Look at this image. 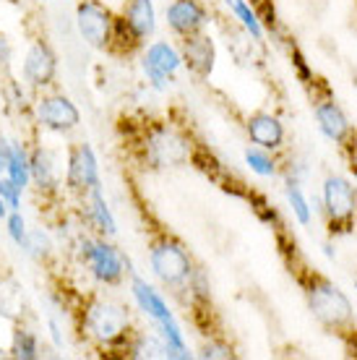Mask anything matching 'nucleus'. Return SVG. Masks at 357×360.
Here are the masks:
<instances>
[{
  "label": "nucleus",
  "instance_id": "obj_23",
  "mask_svg": "<svg viewBox=\"0 0 357 360\" xmlns=\"http://www.w3.org/2000/svg\"><path fill=\"white\" fill-rule=\"evenodd\" d=\"M13 358H24V360H34L37 358V337L27 329H18L13 334Z\"/></svg>",
  "mask_w": 357,
  "mask_h": 360
},
{
  "label": "nucleus",
  "instance_id": "obj_20",
  "mask_svg": "<svg viewBox=\"0 0 357 360\" xmlns=\"http://www.w3.org/2000/svg\"><path fill=\"white\" fill-rule=\"evenodd\" d=\"M224 3H227V8L238 16V21L242 24V29H245L253 39H264V27H261L259 13L250 8L245 0H224Z\"/></svg>",
  "mask_w": 357,
  "mask_h": 360
},
{
  "label": "nucleus",
  "instance_id": "obj_10",
  "mask_svg": "<svg viewBox=\"0 0 357 360\" xmlns=\"http://www.w3.org/2000/svg\"><path fill=\"white\" fill-rule=\"evenodd\" d=\"M180 58H183V63L196 73L198 79H209L216 63V50L212 37H206L204 32L183 37V42H180Z\"/></svg>",
  "mask_w": 357,
  "mask_h": 360
},
{
  "label": "nucleus",
  "instance_id": "obj_28",
  "mask_svg": "<svg viewBox=\"0 0 357 360\" xmlns=\"http://www.w3.org/2000/svg\"><path fill=\"white\" fill-rule=\"evenodd\" d=\"M8 233L18 245H24V240H27V227H24V219H21L18 212H13L8 217Z\"/></svg>",
  "mask_w": 357,
  "mask_h": 360
},
{
  "label": "nucleus",
  "instance_id": "obj_33",
  "mask_svg": "<svg viewBox=\"0 0 357 360\" xmlns=\"http://www.w3.org/2000/svg\"><path fill=\"white\" fill-rule=\"evenodd\" d=\"M0 355H3V350H0Z\"/></svg>",
  "mask_w": 357,
  "mask_h": 360
},
{
  "label": "nucleus",
  "instance_id": "obj_18",
  "mask_svg": "<svg viewBox=\"0 0 357 360\" xmlns=\"http://www.w3.org/2000/svg\"><path fill=\"white\" fill-rule=\"evenodd\" d=\"M134 297L138 308H141L146 316H152L154 321H164V319H172L167 303L162 300V295L152 285H146L141 277H134Z\"/></svg>",
  "mask_w": 357,
  "mask_h": 360
},
{
  "label": "nucleus",
  "instance_id": "obj_17",
  "mask_svg": "<svg viewBox=\"0 0 357 360\" xmlns=\"http://www.w3.org/2000/svg\"><path fill=\"white\" fill-rule=\"evenodd\" d=\"M123 18H125V24L131 27V32H134L138 39H146V37L154 34L157 21H154L152 0H128Z\"/></svg>",
  "mask_w": 357,
  "mask_h": 360
},
{
  "label": "nucleus",
  "instance_id": "obj_29",
  "mask_svg": "<svg viewBox=\"0 0 357 360\" xmlns=\"http://www.w3.org/2000/svg\"><path fill=\"white\" fill-rule=\"evenodd\" d=\"M11 157H13V146H11L8 141H6V139H0V172L8 170Z\"/></svg>",
  "mask_w": 357,
  "mask_h": 360
},
{
  "label": "nucleus",
  "instance_id": "obj_7",
  "mask_svg": "<svg viewBox=\"0 0 357 360\" xmlns=\"http://www.w3.org/2000/svg\"><path fill=\"white\" fill-rule=\"evenodd\" d=\"M76 24H79L81 37L97 50H105L112 42V24L115 18L110 16V11L97 3V0H84L76 8Z\"/></svg>",
  "mask_w": 357,
  "mask_h": 360
},
{
  "label": "nucleus",
  "instance_id": "obj_21",
  "mask_svg": "<svg viewBox=\"0 0 357 360\" xmlns=\"http://www.w3.org/2000/svg\"><path fill=\"white\" fill-rule=\"evenodd\" d=\"M8 180L16 186L18 191H24L27 188V183H29V157L27 152L21 149V146H13V157H11V165H8Z\"/></svg>",
  "mask_w": 357,
  "mask_h": 360
},
{
  "label": "nucleus",
  "instance_id": "obj_5",
  "mask_svg": "<svg viewBox=\"0 0 357 360\" xmlns=\"http://www.w3.org/2000/svg\"><path fill=\"white\" fill-rule=\"evenodd\" d=\"M86 329H89L99 342H117L128 334V311L110 300H94L86 308Z\"/></svg>",
  "mask_w": 357,
  "mask_h": 360
},
{
  "label": "nucleus",
  "instance_id": "obj_11",
  "mask_svg": "<svg viewBox=\"0 0 357 360\" xmlns=\"http://www.w3.org/2000/svg\"><path fill=\"white\" fill-rule=\"evenodd\" d=\"M316 120H318V128H321V134L326 139H331L334 144L344 146L352 139L355 134V128L349 123V117L344 115V110L334 102V99H321V102H316Z\"/></svg>",
  "mask_w": 357,
  "mask_h": 360
},
{
  "label": "nucleus",
  "instance_id": "obj_30",
  "mask_svg": "<svg viewBox=\"0 0 357 360\" xmlns=\"http://www.w3.org/2000/svg\"><path fill=\"white\" fill-rule=\"evenodd\" d=\"M342 149H344V152H347V157H349V167L357 172V131L352 134V139H349V141L342 146Z\"/></svg>",
  "mask_w": 357,
  "mask_h": 360
},
{
  "label": "nucleus",
  "instance_id": "obj_24",
  "mask_svg": "<svg viewBox=\"0 0 357 360\" xmlns=\"http://www.w3.org/2000/svg\"><path fill=\"white\" fill-rule=\"evenodd\" d=\"M245 162L250 165V170L264 175V178H268V175L277 172V162L268 157L266 149H264V152H259V149H248V152H245Z\"/></svg>",
  "mask_w": 357,
  "mask_h": 360
},
{
  "label": "nucleus",
  "instance_id": "obj_34",
  "mask_svg": "<svg viewBox=\"0 0 357 360\" xmlns=\"http://www.w3.org/2000/svg\"><path fill=\"white\" fill-rule=\"evenodd\" d=\"M355 288H357V282H355Z\"/></svg>",
  "mask_w": 357,
  "mask_h": 360
},
{
  "label": "nucleus",
  "instance_id": "obj_9",
  "mask_svg": "<svg viewBox=\"0 0 357 360\" xmlns=\"http://www.w3.org/2000/svg\"><path fill=\"white\" fill-rule=\"evenodd\" d=\"M37 117L39 123L55 134H68L79 126V110L68 97L63 94H53V97H42L37 105Z\"/></svg>",
  "mask_w": 357,
  "mask_h": 360
},
{
  "label": "nucleus",
  "instance_id": "obj_31",
  "mask_svg": "<svg viewBox=\"0 0 357 360\" xmlns=\"http://www.w3.org/2000/svg\"><path fill=\"white\" fill-rule=\"evenodd\" d=\"M8 60H11V47H8V42H6V37L0 34V65L6 68Z\"/></svg>",
  "mask_w": 357,
  "mask_h": 360
},
{
  "label": "nucleus",
  "instance_id": "obj_16",
  "mask_svg": "<svg viewBox=\"0 0 357 360\" xmlns=\"http://www.w3.org/2000/svg\"><path fill=\"white\" fill-rule=\"evenodd\" d=\"M29 172L37 180V186L45 191H55L60 186V165H58V154L50 149H37L29 157Z\"/></svg>",
  "mask_w": 357,
  "mask_h": 360
},
{
  "label": "nucleus",
  "instance_id": "obj_13",
  "mask_svg": "<svg viewBox=\"0 0 357 360\" xmlns=\"http://www.w3.org/2000/svg\"><path fill=\"white\" fill-rule=\"evenodd\" d=\"M206 21H209V13L198 0H175L167 8V24L178 37L204 32Z\"/></svg>",
  "mask_w": 357,
  "mask_h": 360
},
{
  "label": "nucleus",
  "instance_id": "obj_14",
  "mask_svg": "<svg viewBox=\"0 0 357 360\" xmlns=\"http://www.w3.org/2000/svg\"><path fill=\"white\" fill-rule=\"evenodd\" d=\"M245 131H248L250 141L266 152H274V149H282L285 144V126L277 115H268V112H256V115L248 117L245 123Z\"/></svg>",
  "mask_w": 357,
  "mask_h": 360
},
{
  "label": "nucleus",
  "instance_id": "obj_19",
  "mask_svg": "<svg viewBox=\"0 0 357 360\" xmlns=\"http://www.w3.org/2000/svg\"><path fill=\"white\" fill-rule=\"evenodd\" d=\"M91 225L97 227L102 235H115V219L110 214L108 204H105V196H102V191L91 188V207H89V214H86Z\"/></svg>",
  "mask_w": 357,
  "mask_h": 360
},
{
  "label": "nucleus",
  "instance_id": "obj_25",
  "mask_svg": "<svg viewBox=\"0 0 357 360\" xmlns=\"http://www.w3.org/2000/svg\"><path fill=\"white\" fill-rule=\"evenodd\" d=\"M21 248H27L29 256L42 259V256H47V248H50V243H47V238L42 233H27V240H24V245H21Z\"/></svg>",
  "mask_w": 357,
  "mask_h": 360
},
{
  "label": "nucleus",
  "instance_id": "obj_1",
  "mask_svg": "<svg viewBox=\"0 0 357 360\" xmlns=\"http://www.w3.org/2000/svg\"><path fill=\"white\" fill-rule=\"evenodd\" d=\"M300 282H303L308 308L323 329L334 334H347L355 329V308L349 303V297L329 277H323L321 271L316 269H308Z\"/></svg>",
  "mask_w": 357,
  "mask_h": 360
},
{
  "label": "nucleus",
  "instance_id": "obj_26",
  "mask_svg": "<svg viewBox=\"0 0 357 360\" xmlns=\"http://www.w3.org/2000/svg\"><path fill=\"white\" fill-rule=\"evenodd\" d=\"M201 358H222V360H230L235 358V352L230 345L224 342H209L201 347Z\"/></svg>",
  "mask_w": 357,
  "mask_h": 360
},
{
  "label": "nucleus",
  "instance_id": "obj_15",
  "mask_svg": "<svg viewBox=\"0 0 357 360\" xmlns=\"http://www.w3.org/2000/svg\"><path fill=\"white\" fill-rule=\"evenodd\" d=\"M55 55L53 50L45 45V42H34L32 50L27 53V60H24V76H27V82L32 86H47V84H53L55 79Z\"/></svg>",
  "mask_w": 357,
  "mask_h": 360
},
{
  "label": "nucleus",
  "instance_id": "obj_22",
  "mask_svg": "<svg viewBox=\"0 0 357 360\" xmlns=\"http://www.w3.org/2000/svg\"><path fill=\"white\" fill-rule=\"evenodd\" d=\"M287 198H290V207L295 212V217L300 219V225H311V207H308V201H305L303 191L297 183H287Z\"/></svg>",
  "mask_w": 357,
  "mask_h": 360
},
{
  "label": "nucleus",
  "instance_id": "obj_6",
  "mask_svg": "<svg viewBox=\"0 0 357 360\" xmlns=\"http://www.w3.org/2000/svg\"><path fill=\"white\" fill-rule=\"evenodd\" d=\"M81 259L89 264L91 274L105 282V285H115L123 277V266L128 269L131 262L123 259L120 253L105 240H84L81 243Z\"/></svg>",
  "mask_w": 357,
  "mask_h": 360
},
{
  "label": "nucleus",
  "instance_id": "obj_3",
  "mask_svg": "<svg viewBox=\"0 0 357 360\" xmlns=\"http://www.w3.org/2000/svg\"><path fill=\"white\" fill-rule=\"evenodd\" d=\"M149 259H152L154 274L164 285H170V288H183L188 279L193 277V271H196L188 251L175 238H160V240H154Z\"/></svg>",
  "mask_w": 357,
  "mask_h": 360
},
{
  "label": "nucleus",
  "instance_id": "obj_32",
  "mask_svg": "<svg viewBox=\"0 0 357 360\" xmlns=\"http://www.w3.org/2000/svg\"><path fill=\"white\" fill-rule=\"evenodd\" d=\"M0 217H6V201L0 198Z\"/></svg>",
  "mask_w": 357,
  "mask_h": 360
},
{
  "label": "nucleus",
  "instance_id": "obj_27",
  "mask_svg": "<svg viewBox=\"0 0 357 360\" xmlns=\"http://www.w3.org/2000/svg\"><path fill=\"white\" fill-rule=\"evenodd\" d=\"M18 193H21V191H18L8 178H0V198H3L6 207H11L13 212L18 209Z\"/></svg>",
  "mask_w": 357,
  "mask_h": 360
},
{
  "label": "nucleus",
  "instance_id": "obj_12",
  "mask_svg": "<svg viewBox=\"0 0 357 360\" xmlns=\"http://www.w3.org/2000/svg\"><path fill=\"white\" fill-rule=\"evenodd\" d=\"M65 180H68V186H71L73 191H91L99 186L97 157H94L89 144H81L71 152Z\"/></svg>",
  "mask_w": 357,
  "mask_h": 360
},
{
  "label": "nucleus",
  "instance_id": "obj_2",
  "mask_svg": "<svg viewBox=\"0 0 357 360\" xmlns=\"http://www.w3.org/2000/svg\"><path fill=\"white\" fill-rule=\"evenodd\" d=\"M323 209L331 233H352L357 225V188L347 178L331 175L323 180Z\"/></svg>",
  "mask_w": 357,
  "mask_h": 360
},
{
  "label": "nucleus",
  "instance_id": "obj_4",
  "mask_svg": "<svg viewBox=\"0 0 357 360\" xmlns=\"http://www.w3.org/2000/svg\"><path fill=\"white\" fill-rule=\"evenodd\" d=\"M146 160L154 167H178L190 160V144L170 126H154L143 141Z\"/></svg>",
  "mask_w": 357,
  "mask_h": 360
},
{
  "label": "nucleus",
  "instance_id": "obj_8",
  "mask_svg": "<svg viewBox=\"0 0 357 360\" xmlns=\"http://www.w3.org/2000/svg\"><path fill=\"white\" fill-rule=\"evenodd\" d=\"M141 65H143V73L152 79L154 86H157V89H164V86L172 82L175 71L183 65V58H180L178 50L172 45H167V42H154V45L146 50V55H143Z\"/></svg>",
  "mask_w": 357,
  "mask_h": 360
}]
</instances>
